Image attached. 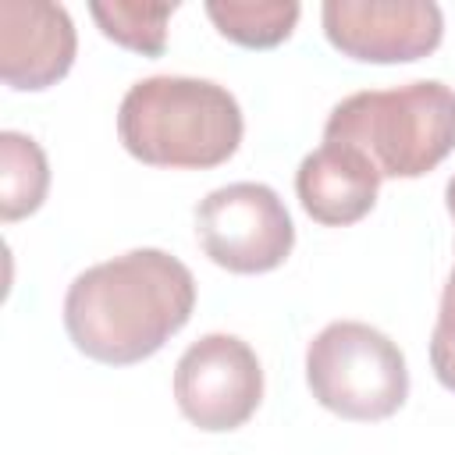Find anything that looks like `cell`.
Returning a JSON list of instances; mask_svg holds the SVG:
<instances>
[{
  "label": "cell",
  "mask_w": 455,
  "mask_h": 455,
  "mask_svg": "<svg viewBox=\"0 0 455 455\" xmlns=\"http://www.w3.org/2000/svg\"><path fill=\"white\" fill-rule=\"evenodd\" d=\"M196 309L192 270L164 249H132L82 270L64 295V327L78 352L132 366L164 348Z\"/></svg>",
  "instance_id": "1"
},
{
  "label": "cell",
  "mask_w": 455,
  "mask_h": 455,
  "mask_svg": "<svg viewBox=\"0 0 455 455\" xmlns=\"http://www.w3.org/2000/svg\"><path fill=\"white\" fill-rule=\"evenodd\" d=\"M242 128L238 100L210 78L153 75L135 82L117 107L121 146L149 167H217L235 156Z\"/></svg>",
  "instance_id": "2"
},
{
  "label": "cell",
  "mask_w": 455,
  "mask_h": 455,
  "mask_svg": "<svg viewBox=\"0 0 455 455\" xmlns=\"http://www.w3.org/2000/svg\"><path fill=\"white\" fill-rule=\"evenodd\" d=\"M323 139L359 149L380 178H419L455 149V89L419 78L352 92L331 110Z\"/></svg>",
  "instance_id": "3"
},
{
  "label": "cell",
  "mask_w": 455,
  "mask_h": 455,
  "mask_svg": "<svg viewBox=\"0 0 455 455\" xmlns=\"http://www.w3.org/2000/svg\"><path fill=\"white\" fill-rule=\"evenodd\" d=\"M306 380L323 409L359 423L395 416L409 395L402 348L359 320H334L309 341Z\"/></svg>",
  "instance_id": "4"
},
{
  "label": "cell",
  "mask_w": 455,
  "mask_h": 455,
  "mask_svg": "<svg viewBox=\"0 0 455 455\" xmlns=\"http://www.w3.org/2000/svg\"><path fill=\"white\" fill-rule=\"evenodd\" d=\"M196 235L203 252L231 274H267L281 267L295 245L281 196L259 181L213 188L196 206Z\"/></svg>",
  "instance_id": "5"
},
{
  "label": "cell",
  "mask_w": 455,
  "mask_h": 455,
  "mask_svg": "<svg viewBox=\"0 0 455 455\" xmlns=\"http://www.w3.org/2000/svg\"><path fill=\"white\" fill-rule=\"evenodd\" d=\"M174 398L188 423L220 434L242 427L263 398V370L249 341L203 334L174 366Z\"/></svg>",
  "instance_id": "6"
},
{
  "label": "cell",
  "mask_w": 455,
  "mask_h": 455,
  "mask_svg": "<svg viewBox=\"0 0 455 455\" xmlns=\"http://www.w3.org/2000/svg\"><path fill=\"white\" fill-rule=\"evenodd\" d=\"M320 18L334 50L370 64L419 60L444 36V14L430 0H327Z\"/></svg>",
  "instance_id": "7"
},
{
  "label": "cell",
  "mask_w": 455,
  "mask_h": 455,
  "mask_svg": "<svg viewBox=\"0 0 455 455\" xmlns=\"http://www.w3.org/2000/svg\"><path fill=\"white\" fill-rule=\"evenodd\" d=\"M78 36L71 14L50 0H0V78L39 92L75 64Z\"/></svg>",
  "instance_id": "8"
},
{
  "label": "cell",
  "mask_w": 455,
  "mask_h": 455,
  "mask_svg": "<svg viewBox=\"0 0 455 455\" xmlns=\"http://www.w3.org/2000/svg\"><path fill=\"white\" fill-rule=\"evenodd\" d=\"M377 188H380V174L373 171V164L359 149L327 139L299 164L295 174V192L302 210L327 228H345L366 217L377 203Z\"/></svg>",
  "instance_id": "9"
},
{
  "label": "cell",
  "mask_w": 455,
  "mask_h": 455,
  "mask_svg": "<svg viewBox=\"0 0 455 455\" xmlns=\"http://www.w3.org/2000/svg\"><path fill=\"white\" fill-rule=\"evenodd\" d=\"M50 188V164L43 146L21 132H0V217L21 220L36 213Z\"/></svg>",
  "instance_id": "10"
},
{
  "label": "cell",
  "mask_w": 455,
  "mask_h": 455,
  "mask_svg": "<svg viewBox=\"0 0 455 455\" xmlns=\"http://www.w3.org/2000/svg\"><path fill=\"white\" fill-rule=\"evenodd\" d=\"M295 0H210L206 14L217 32L249 50H270L284 43L299 21Z\"/></svg>",
  "instance_id": "11"
},
{
  "label": "cell",
  "mask_w": 455,
  "mask_h": 455,
  "mask_svg": "<svg viewBox=\"0 0 455 455\" xmlns=\"http://www.w3.org/2000/svg\"><path fill=\"white\" fill-rule=\"evenodd\" d=\"M96 25L107 39H114L124 50L160 57L167 46V18L178 11V4H139V0H96L89 4Z\"/></svg>",
  "instance_id": "12"
},
{
  "label": "cell",
  "mask_w": 455,
  "mask_h": 455,
  "mask_svg": "<svg viewBox=\"0 0 455 455\" xmlns=\"http://www.w3.org/2000/svg\"><path fill=\"white\" fill-rule=\"evenodd\" d=\"M430 366L437 380L448 391H455V267L441 291V309H437V323L430 334Z\"/></svg>",
  "instance_id": "13"
},
{
  "label": "cell",
  "mask_w": 455,
  "mask_h": 455,
  "mask_svg": "<svg viewBox=\"0 0 455 455\" xmlns=\"http://www.w3.org/2000/svg\"><path fill=\"white\" fill-rule=\"evenodd\" d=\"M444 203H448V213H451V220H455V174H451V181H448V188H444Z\"/></svg>",
  "instance_id": "14"
}]
</instances>
